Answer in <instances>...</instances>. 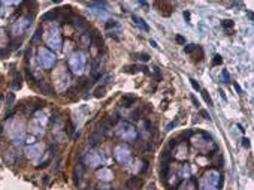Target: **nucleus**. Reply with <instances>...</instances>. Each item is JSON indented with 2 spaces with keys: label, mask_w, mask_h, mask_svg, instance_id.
<instances>
[{
  "label": "nucleus",
  "mask_w": 254,
  "mask_h": 190,
  "mask_svg": "<svg viewBox=\"0 0 254 190\" xmlns=\"http://www.w3.org/2000/svg\"><path fill=\"white\" fill-rule=\"evenodd\" d=\"M45 41H46V43L50 45L51 48L59 50L60 43H61V38H60V32L57 29V26L51 24V26L46 27V30H45Z\"/></svg>",
  "instance_id": "f257e3e1"
},
{
  "label": "nucleus",
  "mask_w": 254,
  "mask_h": 190,
  "mask_svg": "<svg viewBox=\"0 0 254 190\" xmlns=\"http://www.w3.org/2000/svg\"><path fill=\"white\" fill-rule=\"evenodd\" d=\"M218 181H220V175L215 171L206 172L200 181V190H217Z\"/></svg>",
  "instance_id": "f03ea898"
},
{
  "label": "nucleus",
  "mask_w": 254,
  "mask_h": 190,
  "mask_svg": "<svg viewBox=\"0 0 254 190\" xmlns=\"http://www.w3.org/2000/svg\"><path fill=\"white\" fill-rule=\"evenodd\" d=\"M70 66H72V70L75 73H82V70L85 68V57L82 52H76L72 55L70 59Z\"/></svg>",
  "instance_id": "7ed1b4c3"
},
{
  "label": "nucleus",
  "mask_w": 254,
  "mask_h": 190,
  "mask_svg": "<svg viewBox=\"0 0 254 190\" xmlns=\"http://www.w3.org/2000/svg\"><path fill=\"white\" fill-rule=\"evenodd\" d=\"M37 54H39V61H41V64H42L43 68H51L52 66V63H54V54L51 51H48L46 48H39V51H37Z\"/></svg>",
  "instance_id": "20e7f679"
},
{
  "label": "nucleus",
  "mask_w": 254,
  "mask_h": 190,
  "mask_svg": "<svg viewBox=\"0 0 254 190\" xmlns=\"http://www.w3.org/2000/svg\"><path fill=\"white\" fill-rule=\"evenodd\" d=\"M52 78H54V81L57 84V88L60 87V82H66V86H68V82H69V75L66 73V70H63V75H60V68H59V72H55L52 75Z\"/></svg>",
  "instance_id": "39448f33"
},
{
  "label": "nucleus",
  "mask_w": 254,
  "mask_h": 190,
  "mask_svg": "<svg viewBox=\"0 0 254 190\" xmlns=\"http://www.w3.org/2000/svg\"><path fill=\"white\" fill-rule=\"evenodd\" d=\"M115 156H117V159H118L120 162H126L127 159H129V150L124 147H117Z\"/></svg>",
  "instance_id": "423d86ee"
},
{
  "label": "nucleus",
  "mask_w": 254,
  "mask_h": 190,
  "mask_svg": "<svg viewBox=\"0 0 254 190\" xmlns=\"http://www.w3.org/2000/svg\"><path fill=\"white\" fill-rule=\"evenodd\" d=\"M139 184H141V180L138 178V177H132V178H129L126 181V186H127V189H130V190H135L139 187Z\"/></svg>",
  "instance_id": "0eeeda50"
},
{
  "label": "nucleus",
  "mask_w": 254,
  "mask_h": 190,
  "mask_svg": "<svg viewBox=\"0 0 254 190\" xmlns=\"http://www.w3.org/2000/svg\"><path fill=\"white\" fill-rule=\"evenodd\" d=\"M133 21H135V24L136 26H139L142 30H145V32H150V27L147 26V23H145L142 18H139V17H136V15H133Z\"/></svg>",
  "instance_id": "6e6552de"
},
{
  "label": "nucleus",
  "mask_w": 254,
  "mask_h": 190,
  "mask_svg": "<svg viewBox=\"0 0 254 190\" xmlns=\"http://www.w3.org/2000/svg\"><path fill=\"white\" fill-rule=\"evenodd\" d=\"M39 151H41V147H39V145H36V147L27 148V151H25V153H27V156H28V157H32V159H36L37 156L41 154Z\"/></svg>",
  "instance_id": "1a4fd4ad"
},
{
  "label": "nucleus",
  "mask_w": 254,
  "mask_h": 190,
  "mask_svg": "<svg viewBox=\"0 0 254 190\" xmlns=\"http://www.w3.org/2000/svg\"><path fill=\"white\" fill-rule=\"evenodd\" d=\"M37 87H39V90L42 91L43 95H52V88H51L46 82H39V84H37Z\"/></svg>",
  "instance_id": "9d476101"
},
{
  "label": "nucleus",
  "mask_w": 254,
  "mask_h": 190,
  "mask_svg": "<svg viewBox=\"0 0 254 190\" xmlns=\"http://www.w3.org/2000/svg\"><path fill=\"white\" fill-rule=\"evenodd\" d=\"M97 177H99L100 180H105V181H108L111 177H112V174H111L109 169H103V171H99V172H97Z\"/></svg>",
  "instance_id": "9b49d317"
},
{
  "label": "nucleus",
  "mask_w": 254,
  "mask_h": 190,
  "mask_svg": "<svg viewBox=\"0 0 254 190\" xmlns=\"http://www.w3.org/2000/svg\"><path fill=\"white\" fill-rule=\"evenodd\" d=\"M73 24H75L76 27H79V29H85V27H87V23H85V20L82 17L73 18Z\"/></svg>",
  "instance_id": "f8f14e48"
},
{
  "label": "nucleus",
  "mask_w": 254,
  "mask_h": 190,
  "mask_svg": "<svg viewBox=\"0 0 254 190\" xmlns=\"http://www.w3.org/2000/svg\"><path fill=\"white\" fill-rule=\"evenodd\" d=\"M59 12H60L59 9H55V11H51V12H46V14H45V15L42 17V20H43V21H46V20H54V18L59 15Z\"/></svg>",
  "instance_id": "ddd939ff"
},
{
  "label": "nucleus",
  "mask_w": 254,
  "mask_h": 190,
  "mask_svg": "<svg viewBox=\"0 0 254 190\" xmlns=\"http://www.w3.org/2000/svg\"><path fill=\"white\" fill-rule=\"evenodd\" d=\"M105 91H106V87H97L96 91H94V97H102V96H105Z\"/></svg>",
  "instance_id": "4468645a"
},
{
  "label": "nucleus",
  "mask_w": 254,
  "mask_h": 190,
  "mask_svg": "<svg viewBox=\"0 0 254 190\" xmlns=\"http://www.w3.org/2000/svg\"><path fill=\"white\" fill-rule=\"evenodd\" d=\"M179 190H195V184H193L191 181H187L179 187Z\"/></svg>",
  "instance_id": "2eb2a0df"
},
{
  "label": "nucleus",
  "mask_w": 254,
  "mask_h": 190,
  "mask_svg": "<svg viewBox=\"0 0 254 190\" xmlns=\"http://www.w3.org/2000/svg\"><path fill=\"white\" fill-rule=\"evenodd\" d=\"M12 87H14V88H20V87H21V77H20L18 73H15L14 82H12Z\"/></svg>",
  "instance_id": "dca6fc26"
},
{
  "label": "nucleus",
  "mask_w": 254,
  "mask_h": 190,
  "mask_svg": "<svg viewBox=\"0 0 254 190\" xmlns=\"http://www.w3.org/2000/svg\"><path fill=\"white\" fill-rule=\"evenodd\" d=\"M97 139H99V136H97V133H91V135H90V138H88V142H90L91 145H96V144L99 142Z\"/></svg>",
  "instance_id": "f3484780"
},
{
  "label": "nucleus",
  "mask_w": 254,
  "mask_h": 190,
  "mask_svg": "<svg viewBox=\"0 0 254 190\" xmlns=\"http://www.w3.org/2000/svg\"><path fill=\"white\" fill-rule=\"evenodd\" d=\"M93 43L97 46V48H100L102 45H103V41H102V38L99 35H96L94 36V39H93Z\"/></svg>",
  "instance_id": "a211bd4d"
},
{
  "label": "nucleus",
  "mask_w": 254,
  "mask_h": 190,
  "mask_svg": "<svg viewBox=\"0 0 254 190\" xmlns=\"http://www.w3.org/2000/svg\"><path fill=\"white\" fill-rule=\"evenodd\" d=\"M221 26L224 27V29H232V27H233V21H230V20H223V21H221Z\"/></svg>",
  "instance_id": "6ab92c4d"
},
{
  "label": "nucleus",
  "mask_w": 254,
  "mask_h": 190,
  "mask_svg": "<svg viewBox=\"0 0 254 190\" xmlns=\"http://www.w3.org/2000/svg\"><path fill=\"white\" fill-rule=\"evenodd\" d=\"M223 63V59H221V55H214V59H212V66H218Z\"/></svg>",
  "instance_id": "aec40b11"
},
{
  "label": "nucleus",
  "mask_w": 254,
  "mask_h": 190,
  "mask_svg": "<svg viewBox=\"0 0 254 190\" xmlns=\"http://www.w3.org/2000/svg\"><path fill=\"white\" fill-rule=\"evenodd\" d=\"M14 100H15V96H14V93H8V99H6V105H8V106H12V104H14Z\"/></svg>",
  "instance_id": "412c9836"
},
{
  "label": "nucleus",
  "mask_w": 254,
  "mask_h": 190,
  "mask_svg": "<svg viewBox=\"0 0 254 190\" xmlns=\"http://www.w3.org/2000/svg\"><path fill=\"white\" fill-rule=\"evenodd\" d=\"M202 96H203V99H205V102H206V104L209 105V106H212V100H211V97L208 96V93H206L205 90H202Z\"/></svg>",
  "instance_id": "4be33fe9"
},
{
  "label": "nucleus",
  "mask_w": 254,
  "mask_h": 190,
  "mask_svg": "<svg viewBox=\"0 0 254 190\" xmlns=\"http://www.w3.org/2000/svg\"><path fill=\"white\" fill-rule=\"evenodd\" d=\"M195 50H196V45H186L184 46V52H187V54H191Z\"/></svg>",
  "instance_id": "5701e85b"
},
{
  "label": "nucleus",
  "mask_w": 254,
  "mask_h": 190,
  "mask_svg": "<svg viewBox=\"0 0 254 190\" xmlns=\"http://www.w3.org/2000/svg\"><path fill=\"white\" fill-rule=\"evenodd\" d=\"M124 72H127V73H135V72H138V66H127V68H124Z\"/></svg>",
  "instance_id": "b1692460"
},
{
  "label": "nucleus",
  "mask_w": 254,
  "mask_h": 190,
  "mask_svg": "<svg viewBox=\"0 0 254 190\" xmlns=\"http://www.w3.org/2000/svg\"><path fill=\"white\" fill-rule=\"evenodd\" d=\"M135 102V99L133 97H124L123 99V104H124V106H130V104H133Z\"/></svg>",
  "instance_id": "393cba45"
},
{
  "label": "nucleus",
  "mask_w": 254,
  "mask_h": 190,
  "mask_svg": "<svg viewBox=\"0 0 254 190\" xmlns=\"http://www.w3.org/2000/svg\"><path fill=\"white\" fill-rule=\"evenodd\" d=\"M117 26H118V23L114 21V20H109V21L106 23V29H112V27H117Z\"/></svg>",
  "instance_id": "a878e982"
},
{
  "label": "nucleus",
  "mask_w": 254,
  "mask_h": 190,
  "mask_svg": "<svg viewBox=\"0 0 254 190\" xmlns=\"http://www.w3.org/2000/svg\"><path fill=\"white\" fill-rule=\"evenodd\" d=\"M139 60L148 61V60H150V55H148V54H145V52H142V54H139Z\"/></svg>",
  "instance_id": "bb28decb"
},
{
  "label": "nucleus",
  "mask_w": 254,
  "mask_h": 190,
  "mask_svg": "<svg viewBox=\"0 0 254 190\" xmlns=\"http://www.w3.org/2000/svg\"><path fill=\"white\" fill-rule=\"evenodd\" d=\"M221 75H223V79H224V82H229V81H230V78H229L227 70H223V72H221Z\"/></svg>",
  "instance_id": "cd10ccee"
},
{
  "label": "nucleus",
  "mask_w": 254,
  "mask_h": 190,
  "mask_svg": "<svg viewBox=\"0 0 254 190\" xmlns=\"http://www.w3.org/2000/svg\"><path fill=\"white\" fill-rule=\"evenodd\" d=\"M190 82H191V86H193V88H195V90H197V91H200V86H199V84L196 82L195 79H190Z\"/></svg>",
  "instance_id": "c85d7f7f"
},
{
  "label": "nucleus",
  "mask_w": 254,
  "mask_h": 190,
  "mask_svg": "<svg viewBox=\"0 0 254 190\" xmlns=\"http://www.w3.org/2000/svg\"><path fill=\"white\" fill-rule=\"evenodd\" d=\"M141 115H142V111L139 109V111H135V113L132 114V117L135 118V120H138V118H141Z\"/></svg>",
  "instance_id": "c756f323"
},
{
  "label": "nucleus",
  "mask_w": 254,
  "mask_h": 190,
  "mask_svg": "<svg viewBox=\"0 0 254 190\" xmlns=\"http://www.w3.org/2000/svg\"><path fill=\"white\" fill-rule=\"evenodd\" d=\"M154 72H155V79H159V81H160V79H161V73H160V70H159V68H154Z\"/></svg>",
  "instance_id": "7c9ffc66"
},
{
  "label": "nucleus",
  "mask_w": 254,
  "mask_h": 190,
  "mask_svg": "<svg viewBox=\"0 0 254 190\" xmlns=\"http://www.w3.org/2000/svg\"><path fill=\"white\" fill-rule=\"evenodd\" d=\"M117 121H118V117H117V115H111V118H109V123H111V124H115Z\"/></svg>",
  "instance_id": "2f4dec72"
},
{
  "label": "nucleus",
  "mask_w": 254,
  "mask_h": 190,
  "mask_svg": "<svg viewBox=\"0 0 254 190\" xmlns=\"http://www.w3.org/2000/svg\"><path fill=\"white\" fill-rule=\"evenodd\" d=\"M200 115H202L203 118H206V120H211V117H209V114L206 113V111H203V109H202V111H200Z\"/></svg>",
  "instance_id": "473e14b6"
},
{
  "label": "nucleus",
  "mask_w": 254,
  "mask_h": 190,
  "mask_svg": "<svg viewBox=\"0 0 254 190\" xmlns=\"http://www.w3.org/2000/svg\"><path fill=\"white\" fill-rule=\"evenodd\" d=\"M175 39H177V42H179V43H186V39H184L182 36H177Z\"/></svg>",
  "instance_id": "72a5a7b5"
},
{
  "label": "nucleus",
  "mask_w": 254,
  "mask_h": 190,
  "mask_svg": "<svg viewBox=\"0 0 254 190\" xmlns=\"http://www.w3.org/2000/svg\"><path fill=\"white\" fill-rule=\"evenodd\" d=\"M138 70H141V72H144V73H150V70L147 69L145 66H141V68H138Z\"/></svg>",
  "instance_id": "f704fd0d"
},
{
  "label": "nucleus",
  "mask_w": 254,
  "mask_h": 190,
  "mask_svg": "<svg viewBox=\"0 0 254 190\" xmlns=\"http://www.w3.org/2000/svg\"><path fill=\"white\" fill-rule=\"evenodd\" d=\"M242 145H244V147H250V142H248V139L247 138L242 139Z\"/></svg>",
  "instance_id": "c9c22d12"
},
{
  "label": "nucleus",
  "mask_w": 254,
  "mask_h": 190,
  "mask_svg": "<svg viewBox=\"0 0 254 190\" xmlns=\"http://www.w3.org/2000/svg\"><path fill=\"white\" fill-rule=\"evenodd\" d=\"M175 124H177V121H172V123H169V124H168V126H166V130H169L170 127H173V126H175Z\"/></svg>",
  "instance_id": "e433bc0d"
},
{
  "label": "nucleus",
  "mask_w": 254,
  "mask_h": 190,
  "mask_svg": "<svg viewBox=\"0 0 254 190\" xmlns=\"http://www.w3.org/2000/svg\"><path fill=\"white\" fill-rule=\"evenodd\" d=\"M48 183H50V177H48V175H45V177H43V184L46 186Z\"/></svg>",
  "instance_id": "4c0bfd02"
},
{
  "label": "nucleus",
  "mask_w": 254,
  "mask_h": 190,
  "mask_svg": "<svg viewBox=\"0 0 254 190\" xmlns=\"http://www.w3.org/2000/svg\"><path fill=\"white\" fill-rule=\"evenodd\" d=\"M191 100H193V104H195V106H199V102L196 100V97H195V96H191Z\"/></svg>",
  "instance_id": "58836bf2"
},
{
  "label": "nucleus",
  "mask_w": 254,
  "mask_h": 190,
  "mask_svg": "<svg viewBox=\"0 0 254 190\" xmlns=\"http://www.w3.org/2000/svg\"><path fill=\"white\" fill-rule=\"evenodd\" d=\"M27 142H28V144H33V142H34V138H33V136H30V138H27Z\"/></svg>",
  "instance_id": "ea45409f"
},
{
  "label": "nucleus",
  "mask_w": 254,
  "mask_h": 190,
  "mask_svg": "<svg viewBox=\"0 0 254 190\" xmlns=\"http://www.w3.org/2000/svg\"><path fill=\"white\" fill-rule=\"evenodd\" d=\"M184 18L188 21V20H190V14H188V12H184Z\"/></svg>",
  "instance_id": "a19ab883"
},
{
  "label": "nucleus",
  "mask_w": 254,
  "mask_h": 190,
  "mask_svg": "<svg viewBox=\"0 0 254 190\" xmlns=\"http://www.w3.org/2000/svg\"><path fill=\"white\" fill-rule=\"evenodd\" d=\"M5 54H8V50H0V55H5Z\"/></svg>",
  "instance_id": "79ce46f5"
},
{
  "label": "nucleus",
  "mask_w": 254,
  "mask_h": 190,
  "mask_svg": "<svg viewBox=\"0 0 254 190\" xmlns=\"http://www.w3.org/2000/svg\"><path fill=\"white\" fill-rule=\"evenodd\" d=\"M150 43H151V45H152V48H157V46H159V45L155 43V41H151V42H150Z\"/></svg>",
  "instance_id": "37998d69"
},
{
  "label": "nucleus",
  "mask_w": 254,
  "mask_h": 190,
  "mask_svg": "<svg viewBox=\"0 0 254 190\" xmlns=\"http://www.w3.org/2000/svg\"><path fill=\"white\" fill-rule=\"evenodd\" d=\"M235 88H236L238 93H241V88H239V86H238V84H235Z\"/></svg>",
  "instance_id": "c03bdc74"
}]
</instances>
